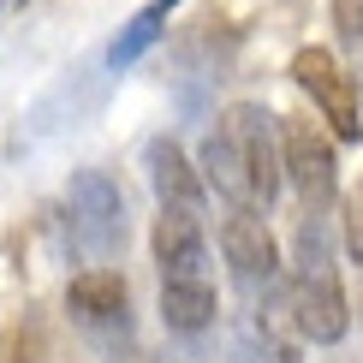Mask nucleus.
<instances>
[{"instance_id": "nucleus-13", "label": "nucleus", "mask_w": 363, "mask_h": 363, "mask_svg": "<svg viewBox=\"0 0 363 363\" xmlns=\"http://www.w3.org/2000/svg\"><path fill=\"white\" fill-rule=\"evenodd\" d=\"M268 357H274V352H268V340L262 345H256V340H238L233 345V363H268Z\"/></svg>"}, {"instance_id": "nucleus-2", "label": "nucleus", "mask_w": 363, "mask_h": 363, "mask_svg": "<svg viewBox=\"0 0 363 363\" xmlns=\"http://www.w3.org/2000/svg\"><path fill=\"white\" fill-rule=\"evenodd\" d=\"M155 268H161V322L173 334H208L220 310L215 268H208V233L203 208L161 203L155 215Z\"/></svg>"}, {"instance_id": "nucleus-8", "label": "nucleus", "mask_w": 363, "mask_h": 363, "mask_svg": "<svg viewBox=\"0 0 363 363\" xmlns=\"http://www.w3.org/2000/svg\"><path fill=\"white\" fill-rule=\"evenodd\" d=\"M125 304H131L125 274H113V268H89V274H78V280L66 286V310L78 315L84 328H113V322H125Z\"/></svg>"}, {"instance_id": "nucleus-3", "label": "nucleus", "mask_w": 363, "mask_h": 363, "mask_svg": "<svg viewBox=\"0 0 363 363\" xmlns=\"http://www.w3.org/2000/svg\"><path fill=\"white\" fill-rule=\"evenodd\" d=\"M292 328L315 345H334L352 328V310H345L340 292V268H334V238H328V208H304L298 220V256H292Z\"/></svg>"}, {"instance_id": "nucleus-6", "label": "nucleus", "mask_w": 363, "mask_h": 363, "mask_svg": "<svg viewBox=\"0 0 363 363\" xmlns=\"http://www.w3.org/2000/svg\"><path fill=\"white\" fill-rule=\"evenodd\" d=\"M66 203H72V238H78L96 262H108V256L125 245V191H119L101 167H84V173H72Z\"/></svg>"}, {"instance_id": "nucleus-7", "label": "nucleus", "mask_w": 363, "mask_h": 363, "mask_svg": "<svg viewBox=\"0 0 363 363\" xmlns=\"http://www.w3.org/2000/svg\"><path fill=\"white\" fill-rule=\"evenodd\" d=\"M220 256H226L233 280L245 286L250 298H268L280 286V245H274V233H268L262 208L226 203V215H220Z\"/></svg>"}, {"instance_id": "nucleus-9", "label": "nucleus", "mask_w": 363, "mask_h": 363, "mask_svg": "<svg viewBox=\"0 0 363 363\" xmlns=\"http://www.w3.org/2000/svg\"><path fill=\"white\" fill-rule=\"evenodd\" d=\"M149 185H155V203H173V208H203V173L185 161V149L173 138H155L149 143Z\"/></svg>"}, {"instance_id": "nucleus-4", "label": "nucleus", "mask_w": 363, "mask_h": 363, "mask_svg": "<svg viewBox=\"0 0 363 363\" xmlns=\"http://www.w3.org/2000/svg\"><path fill=\"white\" fill-rule=\"evenodd\" d=\"M292 84L310 96L315 119L328 125L334 143H363V96H357V78L340 66L334 48H298L292 54Z\"/></svg>"}, {"instance_id": "nucleus-11", "label": "nucleus", "mask_w": 363, "mask_h": 363, "mask_svg": "<svg viewBox=\"0 0 363 363\" xmlns=\"http://www.w3.org/2000/svg\"><path fill=\"white\" fill-rule=\"evenodd\" d=\"M345 256L363 268V191L345 196Z\"/></svg>"}, {"instance_id": "nucleus-12", "label": "nucleus", "mask_w": 363, "mask_h": 363, "mask_svg": "<svg viewBox=\"0 0 363 363\" xmlns=\"http://www.w3.org/2000/svg\"><path fill=\"white\" fill-rule=\"evenodd\" d=\"M334 30L352 48H363V0H334Z\"/></svg>"}, {"instance_id": "nucleus-5", "label": "nucleus", "mask_w": 363, "mask_h": 363, "mask_svg": "<svg viewBox=\"0 0 363 363\" xmlns=\"http://www.w3.org/2000/svg\"><path fill=\"white\" fill-rule=\"evenodd\" d=\"M280 179H292V191L304 196V208H328L340 196V161L328 125H315L304 113L280 119Z\"/></svg>"}, {"instance_id": "nucleus-1", "label": "nucleus", "mask_w": 363, "mask_h": 363, "mask_svg": "<svg viewBox=\"0 0 363 363\" xmlns=\"http://www.w3.org/2000/svg\"><path fill=\"white\" fill-rule=\"evenodd\" d=\"M196 173L203 185H215L226 203L238 208H268L280 196V131L274 113H262L256 101H238L226 108V119L203 138L196 149Z\"/></svg>"}, {"instance_id": "nucleus-10", "label": "nucleus", "mask_w": 363, "mask_h": 363, "mask_svg": "<svg viewBox=\"0 0 363 363\" xmlns=\"http://www.w3.org/2000/svg\"><path fill=\"white\" fill-rule=\"evenodd\" d=\"M173 6H179V0H149V6L138 12V18H131V24L119 30V36H113V48H108V66H113V72L138 66V60L149 54V42L161 36V24L173 18Z\"/></svg>"}]
</instances>
